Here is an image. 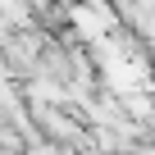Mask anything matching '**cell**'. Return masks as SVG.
Listing matches in <instances>:
<instances>
[{"label": "cell", "instance_id": "cell-1", "mask_svg": "<svg viewBox=\"0 0 155 155\" xmlns=\"http://www.w3.org/2000/svg\"><path fill=\"white\" fill-rule=\"evenodd\" d=\"M141 155H155V146H146V150H141Z\"/></svg>", "mask_w": 155, "mask_h": 155}]
</instances>
